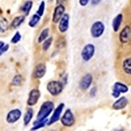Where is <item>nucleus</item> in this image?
Instances as JSON below:
<instances>
[{"mask_svg": "<svg viewBox=\"0 0 131 131\" xmlns=\"http://www.w3.org/2000/svg\"><path fill=\"white\" fill-rule=\"evenodd\" d=\"M54 108V104L52 101H46L43 103L36 117V121L34 123V125H36L37 124L45 121L50 113L52 112Z\"/></svg>", "mask_w": 131, "mask_h": 131, "instance_id": "obj_1", "label": "nucleus"}, {"mask_svg": "<svg viewBox=\"0 0 131 131\" xmlns=\"http://www.w3.org/2000/svg\"><path fill=\"white\" fill-rule=\"evenodd\" d=\"M116 69L119 75L131 76V57H123L119 60H117Z\"/></svg>", "mask_w": 131, "mask_h": 131, "instance_id": "obj_2", "label": "nucleus"}, {"mask_svg": "<svg viewBox=\"0 0 131 131\" xmlns=\"http://www.w3.org/2000/svg\"><path fill=\"white\" fill-rule=\"evenodd\" d=\"M64 86L60 81H51L49 82L47 85V89L51 95L55 96L60 94L62 91Z\"/></svg>", "mask_w": 131, "mask_h": 131, "instance_id": "obj_3", "label": "nucleus"}, {"mask_svg": "<svg viewBox=\"0 0 131 131\" xmlns=\"http://www.w3.org/2000/svg\"><path fill=\"white\" fill-rule=\"evenodd\" d=\"M94 52H95L94 45L93 44H91V43H89L83 47L81 51V55L82 58L84 61L88 62L93 57Z\"/></svg>", "mask_w": 131, "mask_h": 131, "instance_id": "obj_4", "label": "nucleus"}, {"mask_svg": "<svg viewBox=\"0 0 131 131\" xmlns=\"http://www.w3.org/2000/svg\"><path fill=\"white\" fill-rule=\"evenodd\" d=\"M62 124L64 126L67 127H70L74 125L75 122V117L70 109H67L64 113V115L60 119Z\"/></svg>", "mask_w": 131, "mask_h": 131, "instance_id": "obj_5", "label": "nucleus"}, {"mask_svg": "<svg viewBox=\"0 0 131 131\" xmlns=\"http://www.w3.org/2000/svg\"><path fill=\"white\" fill-rule=\"evenodd\" d=\"M105 30V26L102 22L97 21L92 24L91 28V35L94 38H98L102 36Z\"/></svg>", "mask_w": 131, "mask_h": 131, "instance_id": "obj_6", "label": "nucleus"}, {"mask_svg": "<svg viewBox=\"0 0 131 131\" xmlns=\"http://www.w3.org/2000/svg\"><path fill=\"white\" fill-rule=\"evenodd\" d=\"M128 88L127 85L122 83L121 82H116L115 83L113 86V92H112V96L114 98H117L119 96L121 92L122 93H126L128 92Z\"/></svg>", "mask_w": 131, "mask_h": 131, "instance_id": "obj_7", "label": "nucleus"}, {"mask_svg": "<svg viewBox=\"0 0 131 131\" xmlns=\"http://www.w3.org/2000/svg\"><path fill=\"white\" fill-rule=\"evenodd\" d=\"M22 115V112L18 109H14L8 113L6 121L8 123L13 124L18 121Z\"/></svg>", "mask_w": 131, "mask_h": 131, "instance_id": "obj_8", "label": "nucleus"}, {"mask_svg": "<svg viewBox=\"0 0 131 131\" xmlns=\"http://www.w3.org/2000/svg\"><path fill=\"white\" fill-rule=\"evenodd\" d=\"M131 40V28L130 26H126L119 34V41L122 44L127 43Z\"/></svg>", "mask_w": 131, "mask_h": 131, "instance_id": "obj_9", "label": "nucleus"}, {"mask_svg": "<svg viewBox=\"0 0 131 131\" xmlns=\"http://www.w3.org/2000/svg\"><path fill=\"white\" fill-rule=\"evenodd\" d=\"M64 13H65V7L64 5L60 4L56 7L54 10L53 15H52V23L54 24H57L58 22H60L62 17L65 14Z\"/></svg>", "mask_w": 131, "mask_h": 131, "instance_id": "obj_10", "label": "nucleus"}, {"mask_svg": "<svg viewBox=\"0 0 131 131\" xmlns=\"http://www.w3.org/2000/svg\"><path fill=\"white\" fill-rule=\"evenodd\" d=\"M41 93L38 89H32L29 94V98L27 100V104L29 106H34L38 102Z\"/></svg>", "mask_w": 131, "mask_h": 131, "instance_id": "obj_11", "label": "nucleus"}, {"mask_svg": "<svg viewBox=\"0 0 131 131\" xmlns=\"http://www.w3.org/2000/svg\"><path fill=\"white\" fill-rule=\"evenodd\" d=\"M92 76L90 73L85 75L81 79L79 83V87L81 91H86L89 88V86L92 84Z\"/></svg>", "mask_w": 131, "mask_h": 131, "instance_id": "obj_12", "label": "nucleus"}, {"mask_svg": "<svg viewBox=\"0 0 131 131\" xmlns=\"http://www.w3.org/2000/svg\"><path fill=\"white\" fill-rule=\"evenodd\" d=\"M64 106H65V105H64V103H61V104H60L58 105V107L55 109V110H54L52 117H51L50 120H49V123H47L48 125H52V124L57 122L59 120L60 117V115H61Z\"/></svg>", "mask_w": 131, "mask_h": 131, "instance_id": "obj_13", "label": "nucleus"}, {"mask_svg": "<svg viewBox=\"0 0 131 131\" xmlns=\"http://www.w3.org/2000/svg\"><path fill=\"white\" fill-rule=\"evenodd\" d=\"M46 66L44 64H37L35 67L34 72H33V77L35 79H41L45 75L46 73Z\"/></svg>", "mask_w": 131, "mask_h": 131, "instance_id": "obj_14", "label": "nucleus"}, {"mask_svg": "<svg viewBox=\"0 0 131 131\" xmlns=\"http://www.w3.org/2000/svg\"><path fill=\"white\" fill-rule=\"evenodd\" d=\"M70 22V15L68 13H65L62 17L58 24V30L61 33H64L67 31L69 28Z\"/></svg>", "mask_w": 131, "mask_h": 131, "instance_id": "obj_15", "label": "nucleus"}, {"mask_svg": "<svg viewBox=\"0 0 131 131\" xmlns=\"http://www.w3.org/2000/svg\"><path fill=\"white\" fill-rule=\"evenodd\" d=\"M128 100L125 96H122L115 102L112 105V108L115 110H120L125 108L127 106Z\"/></svg>", "mask_w": 131, "mask_h": 131, "instance_id": "obj_16", "label": "nucleus"}, {"mask_svg": "<svg viewBox=\"0 0 131 131\" xmlns=\"http://www.w3.org/2000/svg\"><path fill=\"white\" fill-rule=\"evenodd\" d=\"M123 18V16L122 14H119L113 18V22H112V27H113V30L115 32H117L119 30L121 23H122Z\"/></svg>", "mask_w": 131, "mask_h": 131, "instance_id": "obj_17", "label": "nucleus"}, {"mask_svg": "<svg viewBox=\"0 0 131 131\" xmlns=\"http://www.w3.org/2000/svg\"><path fill=\"white\" fill-rule=\"evenodd\" d=\"M25 20V16L20 15V16H16L12 21L10 24V27L13 29H17L21 24H23Z\"/></svg>", "mask_w": 131, "mask_h": 131, "instance_id": "obj_18", "label": "nucleus"}, {"mask_svg": "<svg viewBox=\"0 0 131 131\" xmlns=\"http://www.w3.org/2000/svg\"><path fill=\"white\" fill-rule=\"evenodd\" d=\"M33 115H34V110L31 108V107H30V108L28 109V110H27L25 115H24V124L25 126H27L30 123V122L31 121V119L33 117Z\"/></svg>", "mask_w": 131, "mask_h": 131, "instance_id": "obj_19", "label": "nucleus"}, {"mask_svg": "<svg viewBox=\"0 0 131 131\" xmlns=\"http://www.w3.org/2000/svg\"><path fill=\"white\" fill-rule=\"evenodd\" d=\"M32 6L33 2L31 1H28L23 5V6L21 8V10H22L23 13H24L25 16H28L29 15L30 10L32 8Z\"/></svg>", "mask_w": 131, "mask_h": 131, "instance_id": "obj_20", "label": "nucleus"}, {"mask_svg": "<svg viewBox=\"0 0 131 131\" xmlns=\"http://www.w3.org/2000/svg\"><path fill=\"white\" fill-rule=\"evenodd\" d=\"M49 28H47L44 29L43 31L41 32L40 35H39L38 39H37V42L39 43H42L45 40H46L47 37L49 36Z\"/></svg>", "mask_w": 131, "mask_h": 131, "instance_id": "obj_21", "label": "nucleus"}, {"mask_svg": "<svg viewBox=\"0 0 131 131\" xmlns=\"http://www.w3.org/2000/svg\"><path fill=\"white\" fill-rule=\"evenodd\" d=\"M40 17L41 16L39 15H37V13L33 15L32 17L30 19V22H29L28 25L30 27H31V28H34L37 25V23H39V21L40 20Z\"/></svg>", "mask_w": 131, "mask_h": 131, "instance_id": "obj_22", "label": "nucleus"}, {"mask_svg": "<svg viewBox=\"0 0 131 131\" xmlns=\"http://www.w3.org/2000/svg\"><path fill=\"white\" fill-rule=\"evenodd\" d=\"M52 37H50V38H49V39L44 41L43 45H42V49H43V51H47L48 49L50 48V47H51V44H52Z\"/></svg>", "mask_w": 131, "mask_h": 131, "instance_id": "obj_23", "label": "nucleus"}, {"mask_svg": "<svg viewBox=\"0 0 131 131\" xmlns=\"http://www.w3.org/2000/svg\"><path fill=\"white\" fill-rule=\"evenodd\" d=\"M22 81H23V78L20 75H16L14 77V78L13 79L12 83L13 85H15V86H18L20 85L22 83Z\"/></svg>", "mask_w": 131, "mask_h": 131, "instance_id": "obj_24", "label": "nucleus"}, {"mask_svg": "<svg viewBox=\"0 0 131 131\" xmlns=\"http://www.w3.org/2000/svg\"><path fill=\"white\" fill-rule=\"evenodd\" d=\"M45 3L44 1H42L41 4L39 5L38 10L36 11V13H37V15H39L40 16H43V13H44V11H45Z\"/></svg>", "mask_w": 131, "mask_h": 131, "instance_id": "obj_25", "label": "nucleus"}, {"mask_svg": "<svg viewBox=\"0 0 131 131\" xmlns=\"http://www.w3.org/2000/svg\"><path fill=\"white\" fill-rule=\"evenodd\" d=\"M21 39V35L20 34L19 31H16V34H15V36L13 37V38L10 40V42L13 44H16V43H18V41H20Z\"/></svg>", "mask_w": 131, "mask_h": 131, "instance_id": "obj_26", "label": "nucleus"}, {"mask_svg": "<svg viewBox=\"0 0 131 131\" xmlns=\"http://www.w3.org/2000/svg\"><path fill=\"white\" fill-rule=\"evenodd\" d=\"M47 121H48L47 119H45V121H42V122L37 124L36 125H34V127L31 128V130H36L39 129V128H43V127H44L45 126V123H47Z\"/></svg>", "mask_w": 131, "mask_h": 131, "instance_id": "obj_27", "label": "nucleus"}, {"mask_svg": "<svg viewBox=\"0 0 131 131\" xmlns=\"http://www.w3.org/2000/svg\"><path fill=\"white\" fill-rule=\"evenodd\" d=\"M9 44H7V45H4L3 47L0 48V54L2 55L5 52H6V51H7L8 49H9Z\"/></svg>", "mask_w": 131, "mask_h": 131, "instance_id": "obj_28", "label": "nucleus"}, {"mask_svg": "<svg viewBox=\"0 0 131 131\" xmlns=\"http://www.w3.org/2000/svg\"><path fill=\"white\" fill-rule=\"evenodd\" d=\"M96 92H97L96 87L94 86L93 88H92V89L91 90V92H90V95H91V97L95 96L96 94Z\"/></svg>", "mask_w": 131, "mask_h": 131, "instance_id": "obj_29", "label": "nucleus"}, {"mask_svg": "<svg viewBox=\"0 0 131 131\" xmlns=\"http://www.w3.org/2000/svg\"><path fill=\"white\" fill-rule=\"evenodd\" d=\"M89 1L90 0H79V4L81 6H85V5L88 4Z\"/></svg>", "mask_w": 131, "mask_h": 131, "instance_id": "obj_30", "label": "nucleus"}, {"mask_svg": "<svg viewBox=\"0 0 131 131\" xmlns=\"http://www.w3.org/2000/svg\"><path fill=\"white\" fill-rule=\"evenodd\" d=\"M100 1H101V0H92L91 4H92V5H98V3H100Z\"/></svg>", "mask_w": 131, "mask_h": 131, "instance_id": "obj_31", "label": "nucleus"}, {"mask_svg": "<svg viewBox=\"0 0 131 131\" xmlns=\"http://www.w3.org/2000/svg\"><path fill=\"white\" fill-rule=\"evenodd\" d=\"M64 1H65V0H57V4L58 5L62 4V3H63Z\"/></svg>", "mask_w": 131, "mask_h": 131, "instance_id": "obj_32", "label": "nucleus"}, {"mask_svg": "<svg viewBox=\"0 0 131 131\" xmlns=\"http://www.w3.org/2000/svg\"><path fill=\"white\" fill-rule=\"evenodd\" d=\"M0 43H1V45H0V48H2V47H3V46H4V42H3V41H1L0 42Z\"/></svg>", "mask_w": 131, "mask_h": 131, "instance_id": "obj_33", "label": "nucleus"}, {"mask_svg": "<svg viewBox=\"0 0 131 131\" xmlns=\"http://www.w3.org/2000/svg\"><path fill=\"white\" fill-rule=\"evenodd\" d=\"M51 2H52V1H53V0H51Z\"/></svg>", "mask_w": 131, "mask_h": 131, "instance_id": "obj_34", "label": "nucleus"}]
</instances>
